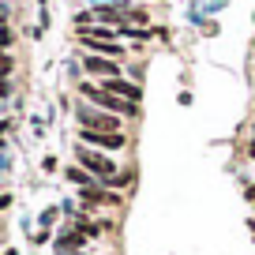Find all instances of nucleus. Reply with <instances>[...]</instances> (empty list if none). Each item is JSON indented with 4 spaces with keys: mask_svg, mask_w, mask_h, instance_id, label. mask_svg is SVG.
<instances>
[{
    "mask_svg": "<svg viewBox=\"0 0 255 255\" xmlns=\"http://www.w3.org/2000/svg\"><path fill=\"white\" fill-rule=\"evenodd\" d=\"M248 154H252V158H255V143H248Z\"/></svg>",
    "mask_w": 255,
    "mask_h": 255,
    "instance_id": "nucleus-15",
    "label": "nucleus"
},
{
    "mask_svg": "<svg viewBox=\"0 0 255 255\" xmlns=\"http://www.w3.org/2000/svg\"><path fill=\"white\" fill-rule=\"evenodd\" d=\"M38 4H45V0H38Z\"/></svg>",
    "mask_w": 255,
    "mask_h": 255,
    "instance_id": "nucleus-17",
    "label": "nucleus"
},
{
    "mask_svg": "<svg viewBox=\"0 0 255 255\" xmlns=\"http://www.w3.org/2000/svg\"><path fill=\"white\" fill-rule=\"evenodd\" d=\"M4 131H8V120H0V135H4Z\"/></svg>",
    "mask_w": 255,
    "mask_h": 255,
    "instance_id": "nucleus-14",
    "label": "nucleus"
},
{
    "mask_svg": "<svg viewBox=\"0 0 255 255\" xmlns=\"http://www.w3.org/2000/svg\"><path fill=\"white\" fill-rule=\"evenodd\" d=\"M8 203H11V195H0V210H4V207H8Z\"/></svg>",
    "mask_w": 255,
    "mask_h": 255,
    "instance_id": "nucleus-12",
    "label": "nucleus"
},
{
    "mask_svg": "<svg viewBox=\"0 0 255 255\" xmlns=\"http://www.w3.org/2000/svg\"><path fill=\"white\" fill-rule=\"evenodd\" d=\"M79 128H90V131H120V117L117 113H98V109H79Z\"/></svg>",
    "mask_w": 255,
    "mask_h": 255,
    "instance_id": "nucleus-4",
    "label": "nucleus"
},
{
    "mask_svg": "<svg viewBox=\"0 0 255 255\" xmlns=\"http://www.w3.org/2000/svg\"><path fill=\"white\" fill-rule=\"evenodd\" d=\"M11 68H15L11 53H8V49H0V79H8V75H11Z\"/></svg>",
    "mask_w": 255,
    "mask_h": 255,
    "instance_id": "nucleus-10",
    "label": "nucleus"
},
{
    "mask_svg": "<svg viewBox=\"0 0 255 255\" xmlns=\"http://www.w3.org/2000/svg\"><path fill=\"white\" fill-rule=\"evenodd\" d=\"M83 72H87V75H102V79H117V75H120V64L109 60V56L87 53V56H83Z\"/></svg>",
    "mask_w": 255,
    "mask_h": 255,
    "instance_id": "nucleus-5",
    "label": "nucleus"
},
{
    "mask_svg": "<svg viewBox=\"0 0 255 255\" xmlns=\"http://www.w3.org/2000/svg\"><path fill=\"white\" fill-rule=\"evenodd\" d=\"M79 94H83V98H90L94 105H102V109L117 113V117H135V113H139V105H135V102H124V98L109 94V90L94 87V83H79Z\"/></svg>",
    "mask_w": 255,
    "mask_h": 255,
    "instance_id": "nucleus-1",
    "label": "nucleus"
},
{
    "mask_svg": "<svg viewBox=\"0 0 255 255\" xmlns=\"http://www.w3.org/2000/svg\"><path fill=\"white\" fill-rule=\"evenodd\" d=\"M79 41L90 49V53L109 56V60H120V56H124V45H117V41H102V38H79Z\"/></svg>",
    "mask_w": 255,
    "mask_h": 255,
    "instance_id": "nucleus-8",
    "label": "nucleus"
},
{
    "mask_svg": "<svg viewBox=\"0 0 255 255\" xmlns=\"http://www.w3.org/2000/svg\"><path fill=\"white\" fill-rule=\"evenodd\" d=\"M75 158H79V165H87V173L98 176V180H113V176H117V165H113L105 154L90 150V146H79V150H75Z\"/></svg>",
    "mask_w": 255,
    "mask_h": 255,
    "instance_id": "nucleus-2",
    "label": "nucleus"
},
{
    "mask_svg": "<svg viewBox=\"0 0 255 255\" xmlns=\"http://www.w3.org/2000/svg\"><path fill=\"white\" fill-rule=\"evenodd\" d=\"M79 139L87 146H102V150H124L128 146L124 131H90V128H79Z\"/></svg>",
    "mask_w": 255,
    "mask_h": 255,
    "instance_id": "nucleus-3",
    "label": "nucleus"
},
{
    "mask_svg": "<svg viewBox=\"0 0 255 255\" xmlns=\"http://www.w3.org/2000/svg\"><path fill=\"white\" fill-rule=\"evenodd\" d=\"M11 41H15V34H11V26H8V23H0V49H8Z\"/></svg>",
    "mask_w": 255,
    "mask_h": 255,
    "instance_id": "nucleus-11",
    "label": "nucleus"
},
{
    "mask_svg": "<svg viewBox=\"0 0 255 255\" xmlns=\"http://www.w3.org/2000/svg\"><path fill=\"white\" fill-rule=\"evenodd\" d=\"M4 255H19V252H15V248H8V252H4Z\"/></svg>",
    "mask_w": 255,
    "mask_h": 255,
    "instance_id": "nucleus-16",
    "label": "nucleus"
},
{
    "mask_svg": "<svg viewBox=\"0 0 255 255\" xmlns=\"http://www.w3.org/2000/svg\"><path fill=\"white\" fill-rule=\"evenodd\" d=\"M102 90H109V94H117V98H124V102H143V90L135 87V83H128V79H102Z\"/></svg>",
    "mask_w": 255,
    "mask_h": 255,
    "instance_id": "nucleus-6",
    "label": "nucleus"
},
{
    "mask_svg": "<svg viewBox=\"0 0 255 255\" xmlns=\"http://www.w3.org/2000/svg\"><path fill=\"white\" fill-rule=\"evenodd\" d=\"M83 203L87 207H120V195L117 191H105V188H98V184H90V188H83Z\"/></svg>",
    "mask_w": 255,
    "mask_h": 255,
    "instance_id": "nucleus-7",
    "label": "nucleus"
},
{
    "mask_svg": "<svg viewBox=\"0 0 255 255\" xmlns=\"http://www.w3.org/2000/svg\"><path fill=\"white\" fill-rule=\"evenodd\" d=\"M4 94H8V83H4V79H0V98H4Z\"/></svg>",
    "mask_w": 255,
    "mask_h": 255,
    "instance_id": "nucleus-13",
    "label": "nucleus"
},
{
    "mask_svg": "<svg viewBox=\"0 0 255 255\" xmlns=\"http://www.w3.org/2000/svg\"><path fill=\"white\" fill-rule=\"evenodd\" d=\"M252 49H255V41H252Z\"/></svg>",
    "mask_w": 255,
    "mask_h": 255,
    "instance_id": "nucleus-18",
    "label": "nucleus"
},
{
    "mask_svg": "<svg viewBox=\"0 0 255 255\" xmlns=\"http://www.w3.org/2000/svg\"><path fill=\"white\" fill-rule=\"evenodd\" d=\"M68 180L79 184V188H90V173L87 169H68Z\"/></svg>",
    "mask_w": 255,
    "mask_h": 255,
    "instance_id": "nucleus-9",
    "label": "nucleus"
}]
</instances>
